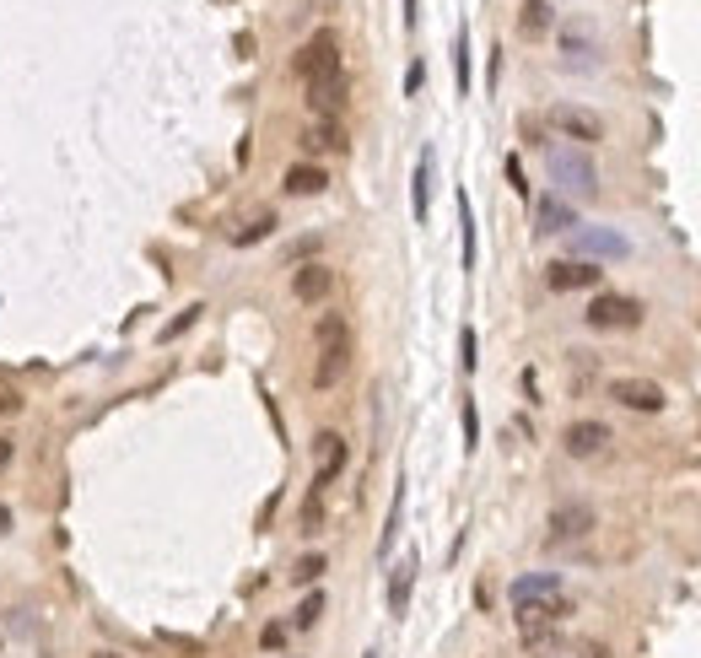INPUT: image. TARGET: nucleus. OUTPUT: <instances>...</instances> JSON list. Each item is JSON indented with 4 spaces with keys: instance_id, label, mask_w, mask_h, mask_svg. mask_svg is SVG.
<instances>
[{
    "instance_id": "f257e3e1",
    "label": "nucleus",
    "mask_w": 701,
    "mask_h": 658,
    "mask_svg": "<svg viewBox=\"0 0 701 658\" xmlns=\"http://www.w3.org/2000/svg\"><path fill=\"white\" fill-rule=\"evenodd\" d=\"M545 173H551V184H556L562 194H578V200H594V194H599V167H594L589 151L572 146V140L545 146Z\"/></svg>"
},
{
    "instance_id": "f03ea898",
    "label": "nucleus",
    "mask_w": 701,
    "mask_h": 658,
    "mask_svg": "<svg viewBox=\"0 0 701 658\" xmlns=\"http://www.w3.org/2000/svg\"><path fill=\"white\" fill-rule=\"evenodd\" d=\"M351 373V324L340 313L319 319V362H313V389H335Z\"/></svg>"
},
{
    "instance_id": "7ed1b4c3",
    "label": "nucleus",
    "mask_w": 701,
    "mask_h": 658,
    "mask_svg": "<svg viewBox=\"0 0 701 658\" xmlns=\"http://www.w3.org/2000/svg\"><path fill=\"white\" fill-rule=\"evenodd\" d=\"M292 70H297V81L302 86H313V81H329V76H340V38L329 32V27H319L302 49H297V59H292Z\"/></svg>"
},
{
    "instance_id": "20e7f679",
    "label": "nucleus",
    "mask_w": 701,
    "mask_h": 658,
    "mask_svg": "<svg viewBox=\"0 0 701 658\" xmlns=\"http://www.w3.org/2000/svg\"><path fill=\"white\" fill-rule=\"evenodd\" d=\"M551 130H562L572 146H594V140H605V119L594 113V108H578V103H551Z\"/></svg>"
},
{
    "instance_id": "39448f33",
    "label": "nucleus",
    "mask_w": 701,
    "mask_h": 658,
    "mask_svg": "<svg viewBox=\"0 0 701 658\" xmlns=\"http://www.w3.org/2000/svg\"><path fill=\"white\" fill-rule=\"evenodd\" d=\"M583 319H589L594 329H637V324H643V302L626 297V292H599Z\"/></svg>"
},
{
    "instance_id": "423d86ee",
    "label": "nucleus",
    "mask_w": 701,
    "mask_h": 658,
    "mask_svg": "<svg viewBox=\"0 0 701 658\" xmlns=\"http://www.w3.org/2000/svg\"><path fill=\"white\" fill-rule=\"evenodd\" d=\"M594 508L589 502H562L551 518H545V545H572V540H589L594 535Z\"/></svg>"
},
{
    "instance_id": "0eeeda50",
    "label": "nucleus",
    "mask_w": 701,
    "mask_h": 658,
    "mask_svg": "<svg viewBox=\"0 0 701 658\" xmlns=\"http://www.w3.org/2000/svg\"><path fill=\"white\" fill-rule=\"evenodd\" d=\"M567 616H572V599L556 594V599H545V605H524V610H518V632H524V643H540V637H551Z\"/></svg>"
},
{
    "instance_id": "6e6552de",
    "label": "nucleus",
    "mask_w": 701,
    "mask_h": 658,
    "mask_svg": "<svg viewBox=\"0 0 701 658\" xmlns=\"http://www.w3.org/2000/svg\"><path fill=\"white\" fill-rule=\"evenodd\" d=\"M562 54H567L572 70H594V65H605V43H599V32L583 27V22H567V27H562Z\"/></svg>"
},
{
    "instance_id": "1a4fd4ad",
    "label": "nucleus",
    "mask_w": 701,
    "mask_h": 658,
    "mask_svg": "<svg viewBox=\"0 0 701 658\" xmlns=\"http://www.w3.org/2000/svg\"><path fill=\"white\" fill-rule=\"evenodd\" d=\"M599 281H605V270L589 265V259H556V265H545V286L551 292H599Z\"/></svg>"
},
{
    "instance_id": "9d476101",
    "label": "nucleus",
    "mask_w": 701,
    "mask_h": 658,
    "mask_svg": "<svg viewBox=\"0 0 701 658\" xmlns=\"http://www.w3.org/2000/svg\"><path fill=\"white\" fill-rule=\"evenodd\" d=\"M572 248L583 259H626L632 254V243L621 232H610V227H572Z\"/></svg>"
},
{
    "instance_id": "9b49d317",
    "label": "nucleus",
    "mask_w": 701,
    "mask_h": 658,
    "mask_svg": "<svg viewBox=\"0 0 701 658\" xmlns=\"http://www.w3.org/2000/svg\"><path fill=\"white\" fill-rule=\"evenodd\" d=\"M610 400L626 405V410H664V389L653 378H610Z\"/></svg>"
},
{
    "instance_id": "f8f14e48",
    "label": "nucleus",
    "mask_w": 701,
    "mask_h": 658,
    "mask_svg": "<svg viewBox=\"0 0 701 658\" xmlns=\"http://www.w3.org/2000/svg\"><path fill=\"white\" fill-rule=\"evenodd\" d=\"M562 448H567L572 459H599V454L610 448V427H605V421H572V427L562 432Z\"/></svg>"
},
{
    "instance_id": "ddd939ff",
    "label": "nucleus",
    "mask_w": 701,
    "mask_h": 658,
    "mask_svg": "<svg viewBox=\"0 0 701 658\" xmlns=\"http://www.w3.org/2000/svg\"><path fill=\"white\" fill-rule=\"evenodd\" d=\"M346 459H351L346 437H340V432H319V475H313V491H319V497L335 486V475L346 470Z\"/></svg>"
},
{
    "instance_id": "4468645a",
    "label": "nucleus",
    "mask_w": 701,
    "mask_h": 658,
    "mask_svg": "<svg viewBox=\"0 0 701 658\" xmlns=\"http://www.w3.org/2000/svg\"><path fill=\"white\" fill-rule=\"evenodd\" d=\"M329 292H335V270H329V265H319V259H313V265H297V275H292V297H297V302H324Z\"/></svg>"
},
{
    "instance_id": "2eb2a0df",
    "label": "nucleus",
    "mask_w": 701,
    "mask_h": 658,
    "mask_svg": "<svg viewBox=\"0 0 701 658\" xmlns=\"http://www.w3.org/2000/svg\"><path fill=\"white\" fill-rule=\"evenodd\" d=\"M556 594H562V578H556V572H529V578H518V583L508 589L513 610H524V605H545V599H556Z\"/></svg>"
},
{
    "instance_id": "dca6fc26",
    "label": "nucleus",
    "mask_w": 701,
    "mask_h": 658,
    "mask_svg": "<svg viewBox=\"0 0 701 658\" xmlns=\"http://www.w3.org/2000/svg\"><path fill=\"white\" fill-rule=\"evenodd\" d=\"M572 227H578V211H572L562 194L535 200V232H572Z\"/></svg>"
},
{
    "instance_id": "f3484780",
    "label": "nucleus",
    "mask_w": 701,
    "mask_h": 658,
    "mask_svg": "<svg viewBox=\"0 0 701 658\" xmlns=\"http://www.w3.org/2000/svg\"><path fill=\"white\" fill-rule=\"evenodd\" d=\"M308 108H313L319 119H335V113L346 108V70L329 76V81H313V86H308Z\"/></svg>"
},
{
    "instance_id": "a211bd4d",
    "label": "nucleus",
    "mask_w": 701,
    "mask_h": 658,
    "mask_svg": "<svg viewBox=\"0 0 701 658\" xmlns=\"http://www.w3.org/2000/svg\"><path fill=\"white\" fill-rule=\"evenodd\" d=\"M281 184H286V194H324V189H329V173H324L319 162H292Z\"/></svg>"
},
{
    "instance_id": "6ab92c4d",
    "label": "nucleus",
    "mask_w": 701,
    "mask_h": 658,
    "mask_svg": "<svg viewBox=\"0 0 701 658\" xmlns=\"http://www.w3.org/2000/svg\"><path fill=\"white\" fill-rule=\"evenodd\" d=\"M302 151H346V130L335 124V119H313L308 130H302Z\"/></svg>"
},
{
    "instance_id": "aec40b11",
    "label": "nucleus",
    "mask_w": 701,
    "mask_h": 658,
    "mask_svg": "<svg viewBox=\"0 0 701 658\" xmlns=\"http://www.w3.org/2000/svg\"><path fill=\"white\" fill-rule=\"evenodd\" d=\"M410 589H416V556H405V562L389 572V616H405V610H410Z\"/></svg>"
},
{
    "instance_id": "412c9836",
    "label": "nucleus",
    "mask_w": 701,
    "mask_h": 658,
    "mask_svg": "<svg viewBox=\"0 0 701 658\" xmlns=\"http://www.w3.org/2000/svg\"><path fill=\"white\" fill-rule=\"evenodd\" d=\"M270 232H275V211H254L248 221H238V227H232V243H238V248H248V243H259V238H270Z\"/></svg>"
},
{
    "instance_id": "4be33fe9",
    "label": "nucleus",
    "mask_w": 701,
    "mask_h": 658,
    "mask_svg": "<svg viewBox=\"0 0 701 658\" xmlns=\"http://www.w3.org/2000/svg\"><path fill=\"white\" fill-rule=\"evenodd\" d=\"M427 211H432V151H421L416 162V221H427Z\"/></svg>"
},
{
    "instance_id": "5701e85b",
    "label": "nucleus",
    "mask_w": 701,
    "mask_h": 658,
    "mask_svg": "<svg viewBox=\"0 0 701 658\" xmlns=\"http://www.w3.org/2000/svg\"><path fill=\"white\" fill-rule=\"evenodd\" d=\"M518 27H524V38H540V32H551V5H545V0H524V16H518Z\"/></svg>"
},
{
    "instance_id": "b1692460",
    "label": "nucleus",
    "mask_w": 701,
    "mask_h": 658,
    "mask_svg": "<svg viewBox=\"0 0 701 658\" xmlns=\"http://www.w3.org/2000/svg\"><path fill=\"white\" fill-rule=\"evenodd\" d=\"M459 221H464V270H475V211H470V194H459Z\"/></svg>"
},
{
    "instance_id": "393cba45",
    "label": "nucleus",
    "mask_w": 701,
    "mask_h": 658,
    "mask_svg": "<svg viewBox=\"0 0 701 658\" xmlns=\"http://www.w3.org/2000/svg\"><path fill=\"white\" fill-rule=\"evenodd\" d=\"M324 572H329V562H324V556L313 551V556H302V562L292 567V583H302V589H308V583H319Z\"/></svg>"
},
{
    "instance_id": "a878e982",
    "label": "nucleus",
    "mask_w": 701,
    "mask_h": 658,
    "mask_svg": "<svg viewBox=\"0 0 701 658\" xmlns=\"http://www.w3.org/2000/svg\"><path fill=\"white\" fill-rule=\"evenodd\" d=\"M454 59H459V92L470 97V32L459 27V38H454Z\"/></svg>"
},
{
    "instance_id": "bb28decb",
    "label": "nucleus",
    "mask_w": 701,
    "mask_h": 658,
    "mask_svg": "<svg viewBox=\"0 0 701 658\" xmlns=\"http://www.w3.org/2000/svg\"><path fill=\"white\" fill-rule=\"evenodd\" d=\"M319 616H324V594H308L292 621H297V632H308V626H319Z\"/></svg>"
},
{
    "instance_id": "cd10ccee",
    "label": "nucleus",
    "mask_w": 701,
    "mask_h": 658,
    "mask_svg": "<svg viewBox=\"0 0 701 658\" xmlns=\"http://www.w3.org/2000/svg\"><path fill=\"white\" fill-rule=\"evenodd\" d=\"M194 319H200V302H194V308H184V313H178V319H173V324L162 329V340H178V335H184V329H189Z\"/></svg>"
},
{
    "instance_id": "c85d7f7f",
    "label": "nucleus",
    "mask_w": 701,
    "mask_h": 658,
    "mask_svg": "<svg viewBox=\"0 0 701 658\" xmlns=\"http://www.w3.org/2000/svg\"><path fill=\"white\" fill-rule=\"evenodd\" d=\"M459 351H464V356H459V362H464V373H475V362H481V356H475V329H470V324H464V335H459Z\"/></svg>"
},
{
    "instance_id": "c756f323",
    "label": "nucleus",
    "mask_w": 701,
    "mask_h": 658,
    "mask_svg": "<svg viewBox=\"0 0 701 658\" xmlns=\"http://www.w3.org/2000/svg\"><path fill=\"white\" fill-rule=\"evenodd\" d=\"M481 443V416H475V405L464 400V448H475Z\"/></svg>"
},
{
    "instance_id": "7c9ffc66",
    "label": "nucleus",
    "mask_w": 701,
    "mask_h": 658,
    "mask_svg": "<svg viewBox=\"0 0 701 658\" xmlns=\"http://www.w3.org/2000/svg\"><path fill=\"white\" fill-rule=\"evenodd\" d=\"M259 648H265V653H281V648H286V626H265V632H259Z\"/></svg>"
},
{
    "instance_id": "2f4dec72",
    "label": "nucleus",
    "mask_w": 701,
    "mask_h": 658,
    "mask_svg": "<svg viewBox=\"0 0 701 658\" xmlns=\"http://www.w3.org/2000/svg\"><path fill=\"white\" fill-rule=\"evenodd\" d=\"M0 416H22V394L11 383H0Z\"/></svg>"
},
{
    "instance_id": "473e14b6",
    "label": "nucleus",
    "mask_w": 701,
    "mask_h": 658,
    "mask_svg": "<svg viewBox=\"0 0 701 658\" xmlns=\"http://www.w3.org/2000/svg\"><path fill=\"white\" fill-rule=\"evenodd\" d=\"M508 184H513V189H518V194H524V189H529V184H524V167H518V157H508Z\"/></svg>"
},
{
    "instance_id": "72a5a7b5",
    "label": "nucleus",
    "mask_w": 701,
    "mask_h": 658,
    "mask_svg": "<svg viewBox=\"0 0 701 658\" xmlns=\"http://www.w3.org/2000/svg\"><path fill=\"white\" fill-rule=\"evenodd\" d=\"M11 454H16V443H11V437H0V470L11 464Z\"/></svg>"
},
{
    "instance_id": "f704fd0d",
    "label": "nucleus",
    "mask_w": 701,
    "mask_h": 658,
    "mask_svg": "<svg viewBox=\"0 0 701 658\" xmlns=\"http://www.w3.org/2000/svg\"><path fill=\"white\" fill-rule=\"evenodd\" d=\"M0 535H11V508L0 502Z\"/></svg>"
},
{
    "instance_id": "c9c22d12",
    "label": "nucleus",
    "mask_w": 701,
    "mask_h": 658,
    "mask_svg": "<svg viewBox=\"0 0 701 658\" xmlns=\"http://www.w3.org/2000/svg\"><path fill=\"white\" fill-rule=\"evenodd\" d=\"M405 22H410V27H416V0H405Z\"/></svg>"
},
{
    "instance_id": "e433bc0d",
    "label": "nucleus",
    "mask_w": 701,
    "mask_h": 658,
    "mask_svg": "<svg viewBox=\"0 0 701 658\" xmlns=\"http://www.w3.org/2000/svg\"><path fill=\"white\" fill-rule=\"evenodd\" d=\"M97 658H119V653H97Z\"/></svg>"
},
{
    "instance_id": "4c0bfd02",
    "label": "nucleus",
    "mask_w": 701,
    "mask_h": 658,
    "mask_svg": "<svg viewBox=\"0 0 701 658\" xmlns=\"http://www.w3.org/2000/svg\"><path fill=\"white\" fill-rule=\"evenodd\" d=\"M367 658H378V653H367Z\"/></svg>"
}]
</instances>
